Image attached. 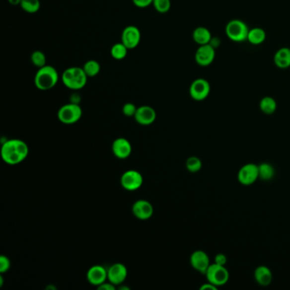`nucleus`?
I'll use <instances>...</instances> for the list:
<instances>
[{
	"label": "nucleus",
	"mask_w": 290,
	"mask_h": 290,
	"mask_svg": "<svg viewBox=\"0 0 290 290\" xmlns=\"http://www.w3.org/2000/svg\"><path fill=\"white\" fill-rule=\"evenodd\" d=\"M137 108L138 107H137L135 104L128 102L124 105L122 111H123V113L127 117H135L136 113H137Z\"/></svg>",
	"instance_id": "nucleus-30"
},
{
	"label": "nucleus",
	"mask_w": 290,
	"mask_h": 290,
	"mask_svg": "<svg viewBox=\"0 0 290 290\" xmlns=\"http://www.w3.org/2000/svg\"><path fill=\"white\" fill-rule=\"evenodd\" d=\"M259 167V179L262 181H270L275 175V169L271 163H262Z\"/></svg>",
	"instance_id": "nucleus-23"
},
{
	"label": "nucleus",
	"mask_w": 290,
	"mask_h": 290,
	"mask_svg": "<svg viewBox=\"0 0 290 290\" xmlns=\"http://www.w3.org/2000/svg\"><path fill=\"white\" fill-rule=\"evenodd\" d=\"M278 105L275 99L271 96H265L260 101V109L267 115H272L275 113Z\"/></svg>",
	"instance_id": "nucleus-22"
},
{
	"label": "nucleus",
	"mask_w": 290,
	"mask_h": 290,
	"mask_svg": "<svg viewBox=\"0 0 290 290\" xmlns=\"http://www.w3.org/2000/svg\"><path fill=\"white\" fill-rule=\"evenodd\" d=\"M87 279L90 285L98 287L107 280V270L100 265L90 267L87 273Z\"/></svg>",
	"instance_id": "nucleus-13"
},
{
	"label": "nucleus",
	"mask_w": 290,
	"mask_h": 290,
	"mask_svg": "<svg viewBox=\"0 0 290 290\" xmlns=\"http://www.w3.org/2000/svg\"><path fill=\"white\" fill-rule=\"evenodd\" d=\"M83 69L88 77H94L101 71V65L95 60H89L84 63Z\"/></svg>",
	"instance_id": "nucleus-24"
},
{
	"label": "nucleus",
	"mask_w": 290,
	"mask_h": 290,
	"mask_svg": "<svg viewBox=\"0 0 290 290\" xmlns=\"http://www.w3.org/2000/svg\"><path fill=\"white\" fill-rule=\"evenodd\" d=\"M3 277L1 276V277H0V287H2V286H3Z\"/></svg>",
	"instance_id": "nucleus-37"
},
{
	"label": "nucleus",
	"mask_w": 290,
	"mask_h": 290,
	"mask_svg": "<svg viewBox=\"0 0 290 290\" xmlns=\"http://www.w3.org/2000/svg\"><path fill=\"white\" fill-rule=\"evenodd\" d=\"M128 49L123 43H118L113 45L112 49H111V56L113 57V59L120 60L125 59L126 56H127Z\"/></svg>",
	"instance_id": "nucleus-25"
},
{
	"label": "nucleus",
	"mask_w": 290,
	"mask_h": 290,
	"mask_svg": "<svg viewBox=\"0 0 290 290\" xmlns=\"http://www.w3.org/2000/svg\"><path fill=\"white\" fill-rule=\"evenodd\" d=\"M215 263L218 264V265H220V266H225L226 263H227V257L226 255H224V254H217L215 257Z\"/></svg>",
	"instance_id": "nucleus-33"
},
{
	"label": "nucleus",
	"mask_w": 290,
	"mask_h": 290,
	"mask_svg": "<svg viewBox=\"0 0 290 290\" xmlns=\"http://www.w3.org/2000/svg\"><path fill=\"white\" fill-rule=\"evenodd\" d=\"M202 161L199 157H190L187 158V162H186V167L188 169V171L192 172V173H196L199 172L202 169Z\"/></svg>",
	"instance_id": "nucleus-28"
},
{
	"label": "nucleus",
	"mask_w": 290,
	"mask_h": 290,
	"mask_svg": "<svg viewBox=\"0 0 290 290\" xmlns=\"http://www.w3.org/2000/svg\"><path fill=\"white\" fill-rule=\"evenodd\" d=\"M31 62L35 67L39 68V69H41L43 67L46 66L47 60H46V57H45L44 52H42L40 51H36L31 56Z\"/></svg>",
	"instance_id": "nucleus-27"
},
{
	"label": "nucleus",
	"mask_w": 290,
	"mask_h": 290,
	"mask_svg": "<svg viewBox=\"0 0 290 290\" xmlns=\"http://www.w3.org/2000/svg\"><path fill=\"white\" fill-rule=\"evenodd\" d=\"M29 152L27 143L18 139L8 140L1 148V156L3 161L10 165H15L26 159Z\"/></svg>",
	"instance_id": "nucleus-1"
},
{
	"label": "nucleus",
	"mask_w": 290,
	"mask_h": 290,
	"mask_svg": "<svg viewBox=\"0 0 290 290\" xmlns=\"http://www.w3.org/2000/svg\"><path fill=\"white\" fill-rule=\"evenodd\" d=\"M193 40L199 45L211 44L212 35L211 31L207 27H199L195 28L193 33Z\"/></svg>",
	"instance_id": "nucleus-19"
},
{
	"label": "nucleus",
	"mask_w": 290,
	"mask_h": 290,
	"mask_svg": "<svg viewBox=\"0 0 290 290\" xmlns=\"http://www.w3.org/2000/svg\"><path fill=\"white\" fill-rule=\"evenodd\" d=\"M10 267V261L9 258L5 255L0 256V273H4L8 272Z\"/></svg>",
	"instance_id": "nucleus-31"
},
{
	"label": "nucleus",
	"mask_w": 290,
	"mask_h": 290,
	"mask_svg": "<svg viewBox=\"0 0 290 290\" xmlns=\"http://www.w3.org/2000/svg\"><path fill=\"white\" fill-rule=\"evenodd\" d=\"M115 285L112 284V283H103L102 285L98 286V290H115Z\"/></svg>",
	"instance_id": "nucleus-34"
},
{
	"label": "nucleus",
	"mask_w": 290,
	"mask_h": 290,
	"mask_svg": "<svg viewBox=\"0 0 290 290\" xmlns=\"http://www.w3.org/2000/svg\"><path fill=\"white\" fill-rule=\"evenodd\" d=\"M208 282L217 287H220L227 284L230 274L225 266H220L217 263L211 264L205 273Z\"/></svg>",
	"instance_id": "nucleus-4"
},
{
	"label": "nucleus",
	"mask_w": 290,
	"mask_h": 290,
	"mask_svg": "<svg viewBox=\"0 0 290 290\" xmlns=\"http://www.w3.org/2000/svg\"><path fill=\"white\" fill-rule=\"evenodd\" d=\"M255 281L262 287H267L272 284L273 281V273L269 267L266 266H260L255 270L254 273Z\"/></svg>",
	"instance_id": "nucleus-17"
},
{
	"label": "nucleus",
	"mask_w": 290,
	"mask_h": 290,
	"mask_svg": "<svg viewBox=\"0 0 290 290\" xmlns=\"http://www.w3.org/2000/svg\"><path fill=\"white\" fill-rule=\"evenodd\" d=\"M59 80V74L52 66H45L39 69L34 77L35 86L42 91H46L57 85Z\"/></svg>",
	"instance_id": "nucleus-2"
},
{
	"label": "nucleus",
	"mask_w": 290,
	"mask_h": 290,
	"mask_svg": "<svg viewBox=\"0 0 290 290\" xmlns=\"http://www.w3.org/2000/svg\"><path fill=\"white\" fill-rule=\"evenodd\" d=\"M249 28L242 20L234 19L229 21L225 27V34L231 41L243 42L248 39Z\"/></svg>",
	"instance_id": "nucleus-3"
},
{
	"label": "nucleus",
	"mask_w": 290,
	"mask_h": 290,
	"mask_svg": "<svg viewBox=\"0 0 290 290\" xmlns=\"http://www.w3.org/2000/svg\"><path fill=\"white\" fill-rule=\"evenodd\" d=\"M142 39L139 28L136 26H128L123 30L121 42L129 50H134L139 45Z\"/></svg>",
	"instance_id": "nucleus-9"
},
{
	"label": "nucleus",
	"mask_w": 290,
	"mask_h": 290,
	"mask_svg": "<svg viewBox=\"0 0 290 290\" xmlns=\"http://www.w3.org/2000/svg\"><path fill=\"white\" fill-rule=\"evenodd\" d=\"M274 63L281 69H286L290 67V49L283 47L279 49L274 55Z\"/></svg>",
	"instance_id": "nucleus-18"
},
{
	"label": "nucleus",
	"mask_w": 290,
	"mask_h": 290,
	"mask_svg": "<svg viewBox=\"0 0 290 290\" xmlns=\"http://www.w3.org/2000/svg\"><path fill=\"white\" fill-rule=\"evenodd\" d=\"M122 187L127 191H136L143 186V176L137 170H128L125 172L121 177Z\"/></svg>",
	"instance_id": "nucleus-8"
},
{
	"label": "nucleus",
	"mask_w": 290,
	"mask_h": 290,
	"mask_svg": "<svg viewBox=\"0 0 290 290\" xmlns=\"http://www.w3.org/2000/svg\"><path fill=\"white\" fill-rule=\"evenodd\" d=\"M211 89V84L208 80L205 78H197L191 83L190 95L195 101H204L210 95Z\"/></svg>",
	"instance_id": "nucleus-6"
},
{
	"label": "nucleus",
	"mask_w": 290,
	"mask_h": 290,
	"mask_svg": "<svg viewBox=\"0 0 290 290\" xmlns=\"http://www.w3.org/2000/svg\"><path fill=\"white\" fill-rule=\"evenodd\" d=\"M134 216L140 219H148L153 214V207L150 202L146 200H138L134 204L132 208Z\"/></svg>",
	"instance_id": "nucleus-15"
},
{
	"label": "nucleus",
	"mask_w": 290,
	"mask_h": 290,
	"mask_svg": "<svg viewBox=\"0 0 290 290\" xmlns=\"http://www.w3.org/2000/svg\"><path fill=\"white\" fill-rule=\"evenodd\" d=\"M8 2L12 5H20L21 0H8Z\"/></svg>",
	"instance_id": "nucleus-36"
},
{
	"label": "nucleus",
	"mask_w": 290,
	"mask_h": 290,
	"mask_svg": "<svg viewBox=\"0 0 290 290\" xmlns=\"http://www.w3.org/2000/svg\"><path fill=\"white\" fill-rule=\"evenodd\" d=\"M216 58V48L211 44L199 45L195 53L196 63L201 67H207L213 63Z\"/></svg>",
	"instance_id": "nucleus-10"
},
{
	"label": "nucleus",
	"mask_w": 290,
	"mask_h": 290,
	"mask_svg": "<svg viewBox=\"0 0 290 290\" xmlns=\"http://www.w3.org/2000/svg\"><path fill=\"white\" fill-rule=\"evenodd\" d=\"M20 5L24 11L33 14L39 11L40 9V1L39 0H21Z\"/></svg>",
	"instance_id": "nucleus-26"
},
{
	"label": "nucleus",
	"mask_w": 290,
	"mask_h": 290,
	"mask_svg": "<svg viewBox=\"0 0 290 290\" xmlns=\"http://www.w3.org/2000/svg\"><path fill=\"white\" fill-rule=\"evenodd\" d=\"M113 154L116 157L125 159L131 156L132 151L131 144L127 139L125 138H118L113 143Z\"/></svg>",
	"instance_id": "nucleus-16"
},
{
	"label": "nucleus",
	"mask_w": 290,
	"mask_h": 290,
	"mask_svg": "<svg viewBox=\"0 0 290 290\" xmlns=\"http://www.w3.org/2000/svg\"><path fill=\"white\" fill-rule=\"evenodd\" d=\"M157 113L150 106H143L137 108L135 115L136 121L142 125H150L156 120Z\"/></svg>",
	"instance_id": "nucleus-14"
},
{
	"label": "nucleus",
	"mask_w": 290,
	"mask_h": 290,
	"mask_svg": "<svg viewBox=\"0 0 290 290\" xmlns=\"http://www.w3.org/2000/svg\"><path fill=\"white\" fill-rule=\"evenodd\" d=\"M83 115V111L78 104H66L58 111V119L65 125L77 123Z\"/></svg>",
	"instance_id": "nucleus-5"
},
{
	"label": "nucleus",
	"mask_w": 290,
	"mask_h": 290,
	"mask_svg": "<svg viewBox=\"0 0 290 290\" xmlns=\"http://www.w3.org/2000/svg\"><path fill=\"white\" fill-rule=\"evenodd\" d=\"M259 179V167L255 163H247L240 168L237 180L243 186H250Z\"/></svg>",
	"instance_id": "nucleus-7"
},
{
	"label": "nucleus",
	"mask_w": 290,
	"mask_h": 290,
	"mask_svg": "<svg viewBox=\"0 0 290 290\" xmlns=\"http://www.w3.org/2000/svg\"><path fill=\"white\" fill-rule=\"evenodd\" d=\"M152 5L155 9L159 13H167L171 8V1L170 0H153Z\"/></svg>",
	"instance_id": "nucleus-29"
},
{
	"label": "nucleus",
	"mask_w": 290,
	"mask_h": 290,
	"mask_svg": "<svg viewBox=\"0 0 290 290\" xmlns=\"http://www.w3.org/2000/svg\"><path fill=\"white\" fill-rule=\"evenodd\" d=\"M87 79H88V76L83 71V68L74 67V81L71 89L77 90V89H83L87 83Z\"/></svg>",
	"instance_id": "nucleus-20"
},
{
	"label": "nucleus",
	"mask_w": 290,
	"mask_h": 290,
	"mask_svg": "<svg viewBox=\"0 0 290 290\" xmlns=\"http://www.w3.org/2000/svg\"><path fill=\"white\" fill-rule=\"evenodd\" d=\"M134 4L138 8H146L153 3V0H132Z\"/></svg>",
	"instance_id": "nucleus-32"
},
{
	"label": "nucleus",
	"mask_w": 290,
	"mask_h": 290,
	"mask_svg": "<svg viewBox=\"0 0 290 290\" xmlns=\"http://www.w3.org/2000/svg\"><path fill=\"white\" fill-rule=\"evenodd\" d=\"M267 34L261 27H255L249 29V34H248V39L247 40L254 45H261L264 41L266 40Z\"/></svg>",
	"instance_id": "nucleus-21"
},
{
	"label": "nucleus",
	"mask_w": 290,
	"mask_h": 290,
	"mask_svg": "<svg viewBox=\"0 0 290 290\" xmlns=\"http://www.w3.org/2000/svg\"><path fill=\"white\" fill-rule=\"evenodd\" d=\"M218 290V287H217L216 285H212L211 283L208 282V284H205V285H202L200 287V290Z\"/></svg>",
	"instance_id": "nucleus-35"
},
{
	"label": "nucleus",
	"mask_w": 290,
	"mask_h": 290,
	"mask_svg": "<svg viewBox=\"0 0 290 290\" xmlns=\"http://www.w3.org/2000/svg\"><path fill=\"white\" fill-rule=\"evenodd\" d=\"M128 270L124 264L115 263L107 270V279L113 285H120L127 278Z\"/></svg>",
	"instance_id": "nucleus-12"
},
{
	"label": "nucleus",
	"mask_w": 290,
	"mask_h": 290,
	"mask_svg": "<svg viewBox=\"0 0 290 290\" xmlns=\"http://www.w3.org/2000/svg\"><path fill=\"white\" fill-rule=\"evenodd\" d=\"M190 263L197 272L202 274H205L208 268L211 265L209 255L206 254V252L203 250H196L193 252L190 257Z\"/></svg>",
	"instance_id": "nucleus-11"
}]
</instances>
